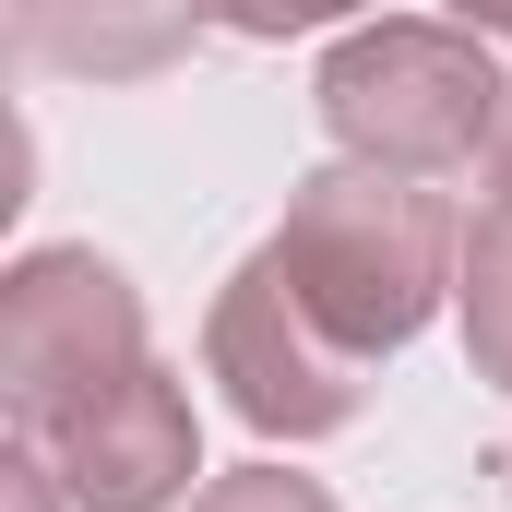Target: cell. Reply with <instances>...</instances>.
I'll list each match as a JSON object with an SVG mask.
<instances>
[{
	"label": "cell",
	"mask_w": 512,
	"mask_h": 512,
	"mask_svg": "<svg viewBox=\"0 0 512 512\" xmlns=\"http://www.w3.org/2000/svg\"><path fill=\"white\" fill-rule=\"evenodd\" d=\"M203 24H215V0H12V48L72 84H143Z\"/></svg>",
	"instance_id": "obj_6"
},
{
	"label": "cell",
	"mask_w": 512,
	"mask_h": 512,
	"mask_svg": "<svg viewBox=\"0 0 512 512\" xmlns=\"http://www.w3.org/2000/svg\"><path fill=\"white\" fill-rule=\"evenodd\" d=\"M203 370L227 382V405L251 417L262 441H334V429L370 405V358L310 322V298L286 286L274 251H251L215 286V310H203Z\"/></svg>",
	"instance_id": "obj_3"
},
{
	"label": "cell",
	"mask_w": 512,
	"mask_h": 512,
	"mask_svg": "<svg viewBox=\"0 0 512 512\" xmlns=\"http://www.w3.org/2000/svg\"><path fill=\"white\" fill-rule=\"evenodd\" d=\"M191 512H334L322 477H286V465H239V477H203Z\"/></svg>",
	"instance_id": "obj_8"
},
{
	"label": "cell",
	"mask_w": 512,
	"mask_h": 512,
	"mask_svg": "<svg viewBox=\"0 0 512 512\" xmlns=\"http://www.w3.org/2000/svg\"><path fill=\"white\" fill-rule=\"evenodd\" d=\"M501 477H512V441H501Z\"/></svg>",
	"instance_id": "obj_13"
},
{
	"label": "cell",
	"mask_w": 512,
	"mask_h": 512,
	"mask_svg": "<svg viewBox=\"0 0 512 512\" xmlns=\"http://www.w3.org/2000/svg\"><path fill=\"white\" fill-rule=\"evenodd\" d=\"M143 358V286L96 251H24L0 274V405L36 429L48 405L96 393L108 370Z\"/></svg>",
	"instance_id": "obj_4"
},
{
	"label": "cell",
	"mask_w": 512,
	"mask_h": 512,
	"mask_svg": "<svg viewBox=\"0 0 512 512\" xmlns=\"http://www.w3.org/2000/svg\"><path fill=\"white\" fill-rule=\"evenodd\" d=\"M0 477H12V512H48V453H36L24 429H12V465H0Z\"/></svg>",
	"instance_id": "obj_10"
},
{
	"label": "cell",
	"mask_w": 512,
	"mask_h": 512,
	"mask_svg": "<svg viewBox=\"0 0 512 512\" xmlns=\"http://www.w3.org/2000/svg\"><path fill=\"white\" fill-rule=\"evenodd\" d=\"M24 441L48 453V477L72 489V512H167L203 477L191 393H179V370H155V358H131V370H108L96 393L48 405Z\"/></svg>",
	"instance_id": "obj_5"
},
{
	"label": "cell",
	"mask_w": 512,
	"mask_h": 512,
	"mask_svg": "<svg viewBox=\"0 0 512 512\" xmlns=\"http://www.w3.org/2000/svg\"><path fill=\"white\" fill-rule=\"evenodd\" d=\"M262 251L286 262V286L310 298V322H322L334 346L393 358V346H417V334H429V310L453 298L465 227L441 215V191H429V179L334 155V167H310V179L286 191V227H274Z\"/></svg>",
	"instance_id": "obj_1"
},
{
	"label": "cell",
	"mask_w": 512,
	"mask_h": 512,
	"mask_svg": "<svg viewBox=\"0 0 512 512\" xmlns=\"http://www.w3.org/2000/svg\"><path fill=\"white\" fill-rule=\"evenodd\" d=\"M453 24H477V36H512V0H453Z\"/></svg>",
	"instance_id": "obj_12"
},
{
	"label": "cell",
	"mask_w": 512,
	"mask_h": 512,
	"mask_svg": "<svg viewBox=\"0 0 512 512\" xmlns=\"http://www.w3.org/2000/svg\"><path fill=\"white\" fill-rule=\"evenodd\" d=\"M346 12H370V0H215V24H227V36H262V48L322 36V24H346Z\"/></svg>",
	"instance_id": "obj_9"
},
{
	"label": "cell",
	"mask_w": 512,
	"mask_h": 512,
	"mask_svg": "<svg viewBox=\"0 0 512 512\" xmlns=\"http://www.w3.org/2000/svg\"><path fill=\"white\" fill-rule=\"evenodd\" d=\"M453 310H465V358H477V382H501V393H512V203H489V215L465 227Z\"/></svg>",
	"instance_id": "obj_7"
},
{
	"label": "cell",
	"mask_w": 512,
	"mask_h": 512,
	"mask_svg": "<svg viewBox=\"0 0 512 512\" xmlns=\"http://www.w3.org/2000/svg\"><path fill=\"white\" fill-rule=\"evenodd\" d=\"M501 60L477 24H429V12H382L358 36L322 48V84L310 108L334 131V155L358 167H405V179H441V167H477L489 131H501Z\"/></svg>",
	"instance_id": "obj_2"
},
{
	"label": "cell",
	"mask_w": 512,
	"mask_h": 512,
	"mask_svg": "<svg viewBox=\"0 0 512 512\" xmlns=\"http://www.w3.org/2000/svg\"><path fill=\"white\" fill-rule=\"evenodd\" d=\"M477 179H489V203H512V96H501V131H489V155H477Z\"/></svg>",
	"instance_id": "obj_11"
}]
</instances>
